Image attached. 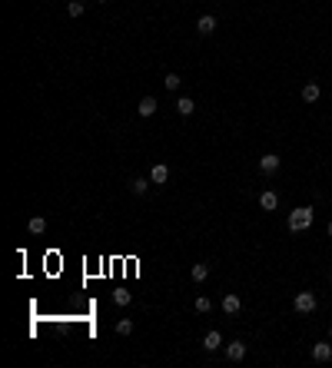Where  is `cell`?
<instances>
[{
    "label": "cell",
    "mask_w": 332,
    "mask_h": 368,
    "mask_svg": "<svg viewBox=\"0 0 332 368\" xmlns=\"http://www.w3.org/2000/svg\"><path fill=\"white\" fill-rule=\"evenodd\" d=\"M316 305H319V302H316V295L313 292H296V299H292V309L299 315H309V312H316Z\"/></svg>",
    "instance_id": "2"
},
{
    "label": "cell",
    "mask_w": 332,
    "mask_h": 368,
    "mask_svg": "<svg viewBox=\"0 0 332 368\" xmlns=\"http://www.w3.org/2000/svg\"><path fill=\"white\" fill-rule=\"evenodd\" d=\"M326 232H329V239H332V222H329V226H326Z\"/></svg>",
    "instance_id": "22"
},
{
    "label": "cell",
    "mask_w": 332,
    "mask_h": 368,
    "mask_svg": "<svg viewBox=\"0 0 332 368\" xmlns=\"http://www.w3.org/2000/svg\"><path fill=\"white\" fill-rule=\"evenodd\" d=\"M180 83H183L180 73H166V76H163V87L169 90V93H176V90H180Z\"/></svg>",
    "instance_id": "17"
},
{
    "label": "cell",
    "mask_w": 332,
    "mask_h": 368,
    "mask_svg": "<svg viewBox=\"0 0 332 368\" xmlns=\"http://www.w3.org/2000/svg\"><path fill=\"white\" fill-rule=\"evenodd\" d=\"M329 338H332V329H329Z\"/></svg>",
    "instance_id": "24"
},
{
    "label": "cell",
    "mask_w": 332,
    "mask_h": 368,
    "mask_svg": "<svg viewBox=\"0 0 332 368\" xmlns=\"http://www.w3.org/2000/svg\"><path fill=\"white\" fill-rule=\"evenodd\" d=\"M259 206H263L266 212H272V209L279 206V196L272 193V189H266V193H259Z\"/></svg>",
    "instance_id": "13"
},
{
    "label": "cell",
    "mask_w": 332,
    "mask_h": 368,
    "mask_svg": "<svg viewBox=\"0 0 332 368\" xmlns=\"http://www.w3.org/2000/svg\"><path fill=\"white\" fill-rule=\"evenodd\" d=\"M150 179H153V186H166V182H169V166H166V162H153Z\"/></svg>",
    "instance_id": "6"
},
{
    "label": "cell",
    "mask_w": 332,
    "mask_h": 368,
    "mask_svg": "<svg viewBox=\"0 0 332 368\" xmlns=\"http://www.w3.org/2000/svg\"><path fill=\"white\" fill-rule=\"evenodd\" d=\"M150 186H153V179H150V176H136V179L130 182L133 196H146V193H150Z\"/></svg>",
    "instance_id": "10"
},
{
    "label": "cell",
    "mask_w": 332,
    "mask_h": 368,
    "mask_svg": "<svg viewBox=\"0 0 332 368\" xmlns=\"http://www.w3.org/2000/svg\"><path fill=\"white\" fill-rule=\"evenodd\" d=\"M113 302H116V305H130V302H133V292H126V289H116V292H113Z\"/></svg>",
    "instance_id": "19"
},
{
    "label": "cell",
    "mask_w": 332,
    "mask_h": 368,
    "mask_svg": "<svg viewBox=\"0 0 332 368\" xmlns=\"http://www.w3.org/2000/svg\"><path fill=\"white\" fill-rule=\"evenodd\" d=\"M27 229H30L33 236H40V232H47V219L44 216H33L30 222H27Z\"/></svg>",
    "instance_id": "16"
},
{
    "label": "cell",
    "mask_w": 332,
    "mask_h": 368,
    "mask_svg": "<svg viewBox=\"0 0 332 368\" xmlns=\"http://www.w3.org/2000/svg\"><path fill=\"white\" fill-rule=\"evenodd\" d=\"M279 166H282V159L276 156V153H266V156H259V173H263V176L279 173Z\"/></svg>",
    "instance_id": "3"
},
{
    "label": "cell",
    "mask_w": 332,
    "mask_h": 368,
    "mask_svg": "<svg viewBox=\"0 0 332 368\" xmlns=\"http://www.w3.org/2000/svg\"><path fill=\"white\" fill-rule=\"evenodd\" d=\"M313 362H319V365L332 362V338H329V342H316L313 345Z\"/></svg>",
    "instance_id": "4"
},
{
    "label": "cell",
    "mask_w": 332,
    "mask_h": 368,
    "mask_svg": "<svg viewBox=\"0 0 332 368\" xmlns=\"http://www.w3.org/2000/svg\"><path fill=\"white\" fill-rule=\"evenodd\" d=\"M113 329H116V335H130V332H133V322H130V318H120Z\"/></svg>",
    "instance_id": "21"
},
{
    "label": "cell",
    "mask_w": 332,
    "mask_h": 368,
    "mask_svg": "<svg viewBox=\"0 0 332 368\" xmlns=\"http://www.w3.org/2000/svg\"><path fill=\"white\" fill-rule=\"evenodd\" d=\"M313 219H316L313 206H296L292 212H289V229L292 232H306L309 226H313Z\"/></svg>",
    "instance_id": "1"
},
{
    "label": "cell",
    "mask_w": 332,
    "mask_h": 368,
    "mask_svg": "<svg viewBox=\"0 0 332 368\" xmlns=\"http://www.w3.org/2000/svg\"><path fill=\"white\" fill-rule=\"evenodd\" d=\"M96 4H107V0H96Z\"/></svg>",
    "instance_id": "23"
},
{
    "label": "cell",
    "mask_w": 332,
    "mask_h": 368,
    "mask_svg": "<svg viewBox=\"0 0 332 368\" xmlns=\"http://www.w3.org/2000/svg\"><path fill=\"white\" fill-rule=\"evenodd\" d=\"M193 110H196L193 96H180V100H176V113H180V116H193Z\"/></svg>",
    "instance_id": "12"
},
{
    "label": "cell",
    "mask_w": 332,
    "mask_h": 368,
    "mask_svg": "<svg viewBox=\"0 0 332 368\" xmlns=\"http://www.w3.org/2000/svg\"><path fill=\"white\" fill-rule=\"evenodd\" d=\"M67 13L76 20V17H83V13H87V7H83L80 0H70V4H67Z\"/></svg>",
    "instance_id": "18"
},
{
    "label": "cell",
    "mask_w": 332,
    "mask_h": 368,
    "mask_svg": "<svg viewBox=\"0 0 332 368\" xmlns=\"http://www.w3.org/2000/svg\"><path fill=\"white\" fill-rule=\"evenodd\" d=\"M299 96H302V103H319V96H322V87H319V83L313 80V83H306V87H302V93H299Z\"/></svg>",
    "instance_id": "9"
},
{
    "label": "cell",
    "mask_w": 332,
    "mask_h": 368,
    "mask_svg": "<svg viewBox=\"0 0 332 368\" xmlns=\"http://www.w3.org/2000/svg\"><path fill=\"white\" fill-rule=\"evenodd\" d=\"M223 312L226 315H239V312H243V299H239L236 292H226L223 295Z\"/></svg>",
    "instance_id": "5"
},
{
    "label": "cell",
    "mask_w": 332,
    "mask_h": 368,
    "mask_svg": "<svg viewBox=\"0 0 332 368\" xmlns=\"http://www.w3.org/2000/svg\"><path fill=\"white\" fill-rule=\"evenodd\" d=\"M136 113L140 116H153V113H157V96H143L140 106H136Z\"/></svg>",
    "instance_id": "14"
},
{
    "label": "cell",
    "mask_w": 332,
    "mask_h": 368,
    "mask_svg": "<svg viewBox=\"0 0 332 368\" xmlns=\"http://www.w3.org/2000/svg\"><path fill=\"white\" fill-rule=\"evenodd\" d=\"M189 279H193V282H206L209 279V265L206 262H196L193 269H189Z\"/></svg>",
    "instance_id": "15"
},
{
    "label": "cell",
    "mask_w": 332,
    "mask_h": 368,
    "mask_svg": "<svg viewBox=\"0 0 332 368\" xmlns=\"http://www.w3.org/2000/svg\"><path fill=\"white\" fill-rule=\"evenodd\" d=\"M203 349H206V352L223 349V332H220V329H209V332H206V338H203Z\"/></svg>",
    "instance_id": "8"
},
{
    "label": "cell",
    "mask_w": 332,
    "mask_h": 368,
    "mask_svg": "<svg viewBox=\"0 0 332 368\" xmlns=\"http://www.w3.org/2000/svg\"><path fill=\"white\" fill-rule=\"evenodd\" d=\"M216 27H220V24H216V17H213V13H203V17L196 20V33H203V37L216 33Z\"/></svg>",
    "instance_id": "7"
},
{
    "label": "cell",
    "mask_w": 332,
    "mask_h": 368,
    "mask_svg": "<svg viewBox=\"0 0 332 368\" xmlns=\"http://www.w3.org/2000/svg\"><path fill=\"white\" fill-rule=\"evenodd\" d=\"M193 309H196V312H200V315H206V312H209V309H213V302H209V299H206V295H200V299H196V302H193Z\"/></svg>",
    "instance_id": "20"
},
{
    "label": "cell",
    "mask_w": 332,
    "mask_h": 368,
    "mask_svg": "<svg viewBox=\"0 0 332 368\" xmlns=\"http://www.w3.org/2000/svg\"><path fill=\"white\" fill-rule=\"evenodd\" d=\"M226 358H229V362H243L246 358V345L243 342H229L226 345Z\"/></svg>",
    "instance_id": "11"
}]
</instances>
